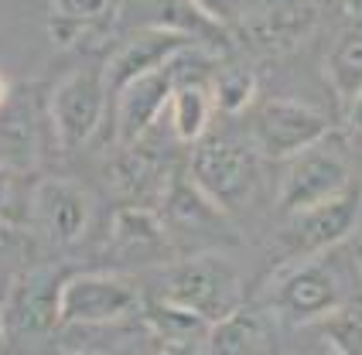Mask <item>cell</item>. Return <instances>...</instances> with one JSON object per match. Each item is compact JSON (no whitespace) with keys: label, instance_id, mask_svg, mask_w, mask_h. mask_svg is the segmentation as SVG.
<instances>
[{"label":"cell","instance_id":"obj_1","mask_svg":"<svg viewBox=\"0 0 362 355\" xmlns=\"http://www.w3.org/2000/svg\"><path fill=\"white\" fill-rule=\"evenodd\" d=\"M260 151L253 140L240 134H205L199 144H192L188 158V178L205 195L219 205L226 216H236L253 205L260 192Z\"/></svg>","mask_w":362,"mask_h":355},{"label":"cell","instance_id":"obj_2","mask_svg":"<svg viewBox=\"0 0 362 355\" xmlns=\"http://www.w3.org/2000/svg\"><path fill=\"white\" fill-rule=\"evenodd\" d=\"M161 297L216 325L236 308H243V280L229 257H222L216 250H202L195 257H181L164 270Z\"/></svg>","mask_w":362,"mask_h":355},{"label":"cell","instance_id":"obj_3","mask_svg":"<svg viewBox=\"0 0 362 355\" xmlns=\"http://www.w3.org/2000/svg\"><path fill=\"white\" fill-rule=\"evenodd\" d=\"M362 216V188L349 185L328 202H318L311 209L284 216V226L277 233V257L281 263L325 257L328 250L342 246L345 239L359 229Z\"/></svg>","mask_w":362,"mask_h":355},{"label":"cell","instance_id":"obj_4","mask_svg":"<svg viewBox=\"0 0 362 355\" xmlns=\"http://www.w3.org/2000/svg\"><path fill=\"white\" fill-rule=\"evenodd\" d=\"M267 311L270 318H277L284 325H318L332 311H339L342 304H349L342 294L339 277L328 270V263L322 257L298 260V263H284V270L267 287Z\"/></svg>","mask_w":362,"mask_h":355},{"label":"cell","instance_id":"obj_5","mask_svg":"<svg viewBox=\"0 0 362 355\" xmlns=\"http://www.w3.org/2000/svg\"><path fill=\"white\" fill-rule=\"evenodd\" d=\"M141 311V291L117 274H72L62 284L59 321L65 328H106Z\"/></svg>","mask_w":362,"mask_h":355},{"label":"cell","instance_id":"obj_6","mask_svg":"<svg viewBox=\"0 0 362 355\" xmlns=\"http://www.w3.org/2000/svg\"><path fill=\"white\" fill-rule=\"evenodd\" d=\"M332 134V120L322 110L294 99H267L253 110L250 140L263 161H291Z\"/></svg>","mask_w":362,"mask_h":355},{"label":"cell","instance_id":"obj_7","mask_svg":"<svg viewBox=\"0 0 362 355\" xmlns=\"http://www.w3.org/2000/svg\"><path fill=\"white\" fill-rule=\"evenodd\" d=\"M349 185H352L349 158L342 154V147L328 144V137H325L287 161L281 192H277V209L284 216L301 212V209H311L318 202L335 198Z\"/></svg>","mask_w":362,"mask_h":355},{"label":"cell","instance_id":"obj_8","mask_svg":"<svg viewBox=\"0 0 362 355\" xmlns=\"http://www.w3.org/2000/svg\"><path fill=\"white\" fill-rule=\"evenodd\" d=\"M106 103H110V89L103 72H89V69L69 72L48 99V117L62 147H82L93 137L103 123Z\"/></svg>","mask_w":362,"mask_h":355},{"label":"cell","instance_id":"obj_9","mask_svg":"<svg viewBox=\"0 0 362 355\" xmlns=\"http://www.w3.org/2000/svg\"><path fill=\"white\" fill-rule=\"evenodd\" d=\"M65 274L59 267H31L11 277L4 294V325L21 335H48L52 328H62L59 321V294Z\"/></svg>","mask_w":362,"mask_h":355},{"label":"cell","instance_id":"obj_10","mask_svg":"<svg viewBox=\"0 0 362 355\" xmlns=\"http://www.w3.org/2000/svg\"><path fill=\"white\" fill-rule=\"evenodd\" d=\"M188 48H202V45L192 38V35H181V31L164 28V24L141 28L137 35H130V38L110 55L106 69H103L110 99L117 96L120 89H127L134 79L151 76V72H158L164 65H171V62L178 59L181 52H188Z\"/></svg>","mask_w":362,"mask_h":355},{"label":"cell","instance_id":"obj_11","mask_svg":"<svg viewBox=\"0 0 362 355\" xmlns=\"http://www.w3.org/2000/svg\"><path fill=\"white\" fill-rule=\"evenodd\" d=\"M28 212L52 246H76L89 229L93 202L86 195V188L69 178H41L31 188Z\"/></svg>","mask_w":362,"mask_h":355},{"label":"cell","instance_id":"obj_12","mask_svg":"<svg viewBox=\"0 0 362 355\" xmlns=\"http://www.w3.org/2000/svg\"><path fill=\"white\" fill-rule=\"evenodd\" d=\"M175 72L171 65H164L151 76H141L134 79L127 89H120L113 96V106H117V137L120 144H137L151 134V127L158 123L161 113H168V103H171V93H175Z\"/></svg>","mask_w":362,"mask_h":355},{"label":"cell","instance_id":"obj_13","mask_svg":"<svg viewBox=\"0 0 362 355\" xmlns=\"http://www.w3.org/2000/svg\"><path fill=\"white\" fill-rule=\"evenodd\" d=\"M315 11L301 0H253V7L240 21V31L250 45L263 52H287L311 31Z\"/></svg>","mask_w":362,"mask_h":355},{"label":"cell","instance_id":"obj_14","mask_svg":"<svg viewBox=\"0 0 362 355\" xmlns=\"http://www.w3.org/2000/svg\"><path fill=\"white\" fill-rule=\"evenodd\" d=\"M202 355H277V332L270 311L236 308L233 315L209 325L202 338Z\"/></svg>","mask_w":362,"mask_h":355},{"label":"cell","instance_id":"obj_15","mask_svg":"<svg viewBox=\"0 0 362 355\" xmlns=\"http://www.w3.org/2000/svg\"><path fill=\"white\" fill-rule=\"evenodd\" d=\"M164 226H175L188 236H216V233H229L226 212L212 198L202 192L188 175H178L168 181L164 188Z\"/></svg>","mask_w":362,"mask_h":355},{"label":"cell","instance_id":"obj_16","mask_svg":"<svg viewBox=\"0 0 362 355\" xmlns=\"http://www.w3.org/2000/svg\"><path fill=\"white\" fill-rule=\"evenodd\" d=\"M110 243L127 260H154L161 257L164 246H168V226H164V219L154 209L127 202V205H120L113 212Z\"/></svg>","mask_w":362,"mask_h":355},{"label":"cell","instance_id":"obj_17","mask_svg":"<svg viewBox=\"0 0 362 355\" xmlns=\"http://www.w3.org/2000/svg\"><path fill=\"white\" fill-rule=\"evenodd\" d=\"M110 181L120 195H127L134 205H141L144 192H158L164 185L161 158L151 147H144V140L123 144V154L110 164Z\"/></svg>","mask_w":362,"mask_h":355},{"label":"cell","instance_id":"obj_18","mask_svg":"<svg viewBox=\"0 0 362 355\" xmlns=\"http://www.w3.org/2000/svg\"><path fill=\"white\" fill-rule=\"evenodd\" d=\"M212 113H216V103H212L209 86H175L171 103H168V127L175 140L199 144L212 127Z\"/></svg>","mask_w":362,"mask_h":355},{"label":"cell","instance_id":"obj_19","mask_svg":"<svg viewBox=\"0 0 362 355\" xmlns=\"http://www.w3.org/2000/svg\"><path fill=\"white\" fill-rule=\"evenodd\" d=\"M325 72L342 103H352L362 93V18H352V24L335 38L325 59Z\"/></svg>","mask_w":362,"mask_h":355},{"label":"cell","instance_id":"obj_20","mask_svg":"<svg viewBox=\"0 0 362 355\" xmlns=\"http://www.w3.org/2000/svg\"><path fill=\"white\" fill-rule=\"evenodd\" d=\"M144 318L151 325V332L161 342H195L202 345V338L209 332V321H202L195 311L181 308L168 297H158L151 304H144Z\"/></svg>","mask_w":362,"mask_h":355},{"label":"cell","instance_id":"obj_21","mask_svg":"<svg viewBox=\"0 0 362 355\" xmlns=\"http://www.w3.org/2000/svg\"><path fill=\"white\" fill-rule=\"evenodd\" d=\"M209 93H212L216 110H222V113H243L257 99V72L250 65L216 69V76L209 82Z\"/></svg>","mask_w":362,"mask_h":355},{"label":"cell","instance_id":"obj_22","mask_svg":"<svg viewBox=\"0 0 362 355\" xmlns=\"http://www.w3.org/2000/svg\"><path fill=\"white\" fill-rule=\"evenodd\" d=\"M318 332L335 355H362V308L349 301L325 321H318Z\"/></svg>","mask_w":362,"mask_h":355},{"label":"cell","instance_id":"obj_23","mask_svg":"<svg viewBox=\"0 0 362 355\" xmlns=\"http://www.w3.org/2000/svg\"><path fill=\"white\" fill-rule=\"evenodd\" d=\"M110 4L113 0H55V14L82 21V24H93V21H100L110 11Z\"/></svg>","mask_w":362,"mask_h":355},{"label":"cell","instance_id":"obj_24","mask_svg":"<svg viewBox=\"0 0 362 355\" xmlns=\"http://www.w3.org/2000/svg\"><path fill=\"white\" fill-rule=\"evenodd\" d=\"M21 192V181H18V171L11 164H0V219L7 222V216L14 212V198Z\"/></svg>","mask_w":362,"mask_h":355},{"label":"cell","instance_id":"obj_25","mask_svg":"<svg viewBox=\"0 0 362 355\" xmlns=\"http://www.w3.org/2000/svg\"><path fill=\"white\" fill-rule=\"evenodd\" d=\"M158 355H202V345H195V342H161Z\"/></svg>","mask_w":362,"mask_h":355},{"label":"cell","instance_id":"obj_26","mask_svg":"<svg viewBox=\"0 0 362 355\" xmlns=\"http://www.w3.org/2000/svg\"><path fill=\"white\" fill-rule=\"evenodd\" d=\"M345 106H349V127L362 137V93L352 99V103H345Z\"/></svg>","mask_w":362,"mask_h":355},{"label":"cell","instance_id":"obj_27","mask_svg":"<svg viewBox=\"0 0 362 355\" xmlns=\"http://www.w3.org/2000/svg\"><path fill=\"white\" fill-rule=\"evenodd\" d=\"M7 99H11V86H7V79H4V72H0V113L7 110Z\"/></svg>","mask_w":362,"mask_h":355},{"label":"cell","instance_id":"obj_28","mask_svg":"<svg viewBox=\"0 0 362 355\" xmlns=\"http://www.w3.org/2000/svg\"><path fill=\"white\" fill-rule=\"evenodd\" d=\"M345 14L349 18H362V0H345Z\"/></svg>","mask_w":362,"mask_h":355},{"label":"cell","instance_id":"obj_29","mask_svg":"<svg viewBox=\"0 0 362 355\" xmlns=\"http://www.w3.org/2000/svg\"><path fill=\"white\" fill-rule=\"evenodd\" d=\"M356 267H359V277H362V246L356 250Z\"/></svg>","mask_w":362,"mask_h":355},{"label":"cell","instance_id":"obj_30","mask_svg":"<svg viewBox=\"0 0 362 355\" xmlns=\"http://www.w3.org/2000/svg\"><path fill=\"white\" fill-rule=\"evenodd\" d=\"M4 332H7V325H4V311H0V338H4Z\"/></svg>","mask_w":362,"mask_h":355},{"label":"cell","instance_id":"obj_31","mask_svg":"<svg viewBox=\"0 0 362 355\" xmlns=\"http://www.w3.org/2000/svg\"><path fill=\"white\" fill-rule=\"evenodd\" d=\"M72 355H103V352H72Z\"/></svg>","mask_w":362,"mask_h":355}]
</instances>
